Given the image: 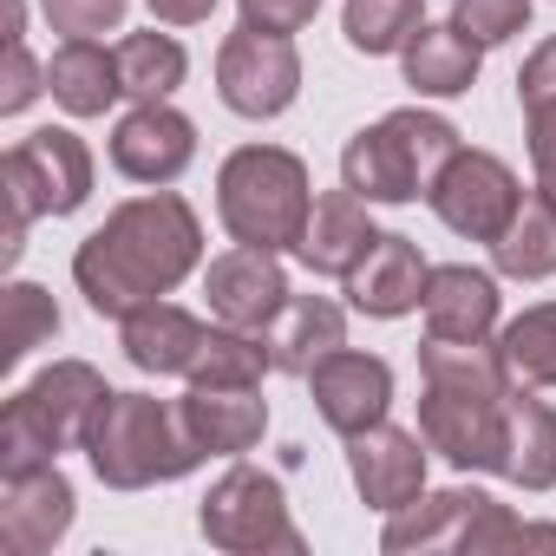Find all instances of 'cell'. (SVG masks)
<instances>
[{
  "instance_id": "5bb4252c",
  "label": "cell",
  "mask_w": 556,
  "mask_h": 556,
  "mask_svg": "<svg viewBox=\"0 0 556 556\" xmlns=\"http://www.w3.org/2000/svg\"><path fill=\"white\" fill-rule=\"evenodd\" d=\"M190 157H197V125L184 112H170L164 99L125 112L112 131V164L131 184H177L190 170Z\"/></svg>"
},
{
  "instance_id": "4dcf8cb0",
  "label": "cell",
  "mask_w": 556,
  "mask_h": 556,
  "mask_svg": "<svg viewBox=\"0 0 556 556\" xmlns=\"http://www.w3.org/2000/svg\"><path fill=\"white\" fill-rule=\"evenodd\" d=\"M262 367H268V341L249 334V328H210L197 367H190V387H262Z\"/></svg>"
},
{
  "instance_id": "e575fe53",
  "label": "cell",
  "mask_w": 556,
  "mask_h": 556,
  "mask_svg": "<svg viewBox=\"0 0 556 556\" xmlns=\"http://www.w3.org/2000/svg\"><path fill=\"white\" fill-rule=\"evenodd\" d=\"M47 92V73L34 66L27 40H8V60H0V112H27Z\"/></svg>"
},
{
  "instance_id": "d6986e66",
  "label": "cell",
  "mask_w": 556,
  "mask_h": 556,
  "mask_svg": "<svg viewBox=\"0 0 556 556\" xmlns=\"http://www.w3.org/2000/svg\"><path fill=\"white\" fill-rule=\"evenodd\" d=\"M419 308H426V334H439V341H484L497 328V282L484 268L452 262V268L426 275V302Z\"/></svg>"
},
{
  "instance_id": "9c48e42d",
  "label": "cell",
  "mask_w": 556,
  "mask_h": 556,
  "mask_svg": "<svg viewBox=\"0 0 556 556\" xmlns=\"http://www.w3.org/2000/svg\"><path fill=\"white\" fill-rule=\"evenodd\" d=\"M216 92L229 112L242 118H275L289 112L295 92H302V60H295V40L289 34H262V27H236L216 53Z\"/></svg>"
},
{
  "instance_id": "6da1fadb",
  "label": "cell",
  "mask_w": 556,
  "mask_h": 556,
  "mask_svg": "<svg viewBox=\"0 0 556 556\" xmlns=\"http://www.w3.org/2000/svg\"><path fill=\"white\" fill-rule=\"evenodd\" d=\"M203 255V229H197V210L170 190L157 197H131L118 203L73 255V282L79 295L92 302V315H112L125 321L131 308L170 295L184 275L197 268Z\"/></svg>"
},
{
  "instance_id": "1f68e13d",
  "label": "cell",
  "mask_w": 556,
  "mask_h": 556,
  "mask_svg": "<svg viewBox=\"0 0 556 556\" xmlns=\"http://www.w3.org/2000/svg\"><path fill=\"white\" fill-rule=\"evenodd\" d=\"M60 334V308H53V295L47 289H34V282H14L8 289V334H0V361L8 367H21L40 341H53Z\"/></svg>"
},
{
  "instance_id": "3957f363",
  "label": "cell",
  "mask_w": 556,
  "mask_h": 556,
  "mask_svg": "<svg viewBox=\"0 0 556 556\" xmlns=\"http://www.w3.org/2000/svg\"><path fill=\"white\" fill-rule=\"evenodd\" d=\"M86 458H92L99 484L144 491V484H170V478L197 471L203 445L190 439L177 406H164L151 393H112L86 432Z\"/></svg>"
},
{
  "instance_id": "4316f807",
  "label": "cell",
  "mask_w": 556,
  "mask_h": 556,
  "mask_svg": "<svg viewBox=\"0 0 556 556\" xmlns=\"http://www.w3.org/2000/svg\"><path fill=\"white\" fill-rule=\"evenodd\" d=\"M419 374H426V387L517 393V380H510V367H504V354H497L491 341H439V334H426V348H419Z\"/></svg>"
},
{
  "instance_id": "8d00e7d4",
  "label": "cell",
  "mask_w": 556,
  "mask_h": 556,
  "mask_svg": "<svg viewBox=\"0 0 556 556\" xmlns=\"http://www.w3.org/2000/svg\"><path fill=\"white\" fill-rule=\"evenodd\" d=\"M517 99H523V112L556 105V40H543V47L523 60V73H517Z\"/></svg>"
},
{
  "instance_id": "277c9868",
  "label": "cell",
  "mask_w": 556,
  "mask_h": 556,
  "mask_svg": "<svg viewBox=\"0 0 556 556\" xmlns=\"http://www.w3.org/2000/svg\"><path fill=\"white\" fill-rule=\"evenodd\" d=\"M105 400H112V387L86 361H53L47 374H34L8 400V413H0V471L47 465L66 445H86V432H92Z\"/></svg>"
},
{
  "instance_id": "44dd1931",
  "label": "cell",
  "mask_w": 556,
  "mask_h": 556,
  "mask_svg": "<svg viewBox=\"0 0 556 556\" xmlns=\"http://www.w3.org/2000/svg\"><path fill=\"white\" fill-rule=\"evenodd\" d=\"M203 341H210V328L197 315L170 308V302H144V308L125 315V361L138 374H184L190 380Z\"/></svg>"
},
{
  "instance_id": "d4e9b609",
  "label": "cell",
  "mask_w": 556,
  "mask_h": 556,
  "mask_svg": "<svg viewBox=\"0 0 556 556\" xmlns=\"http://www.w3.org/2000/svg\"><path fill=\"white\" fill-rule=\"evenodd\" d=\"M47 92L73 112V118H99L125 79H118V53H105L99 40H66L53 60H47Z\"/></svg>"
},
{
  "instance_id": "e0dca14e",
  "label": "cell",
  "mask_w": 556,
  "mask_h": 556,
  "mask_svg": "<svg viewBox=\"0 0 556 556\" xmlns=\"http://www.w3.org/2000/svg\"><path fill=\"white\" fill-rule=\"evenodd\" d=\"M426 255L406 242V236H380L354 268H348V302L374 321H400L426 302Z\"/></svg>"
},
{
  "instance_id": "5b68a950",
  "label": "cell",
  "mask_w": 556,
  "mask_h": 556,
  "mask_svg": "<svg viewBox=\"0 0 556 556\" xmlns=\"http://www.w3.org/2000/svg\"><path fill=\"white\" fill-rule=\"evenodd\" d=\"M458 151H465V144H458V131H452L439 112L406 105V112H387L374 131H361V138L341 151V177H348V190L367 197V203H413V197L432 190V177H439Z\"/></svg>"
},
{
  "instance_id": "ffe728a7",
  "label": "cell",
  "mask_w": 556,
  "mask_h": 556,
  "mask_svg": "<svg viewBox=\"0 0 556 556\" xmlns=\"http://www.w3.org/2000/svg\"><path fill=\"white\" fill-rule=\"evenodd\" d=\"M177 413H184L190 439L216 458H242L268 426V406L255 387H190V400H177Z\"/></svg>"
},
{
  "instance_id": "30bf717a",
  "label": "cell",
  "mask_w": 556,
  "mask_h": 556,
  "mask_svg": "<svg viewBox=\"0 0 556 556\" xmlns=\"http://www.w3.org/2000/svg\"><path fill=\"white\" fill-rule=\"evenodd\" d=\"M426 203H432L439 223L458 229L465 242H497L504 223L517 216L523 190H517V177H510L504 157H491V151H458V157L432 177Z\"/></svg>"
},
{
  "instance_id": "ac0fdd59",
  "label": "cell",
  "mask_w": 556,
  "mask_h": 556,
  "mask_svg": "<svg viewBox=\"0 0 556 556\" xmlns=\"http://www.w3.org/2000/svg\"><path fill=\"white\" fill-rule=\"evenodd\" d=\"M262 341H268V367H275V374L308 380L328 354L348 348V315H341L328 295H289V308L268 321Z\"/></svg>"
},
{
  "instance_id": "4fadbf2b",
  "label": "cell",
  "mask_w": 556,
  "mask_h": 556,
  "mask_svg": "<svg viewBox=\"0 0 556 556\" xmlns=\"http://www.w3.org/2000/svg\"><path fill=\"white\" fill-rule=\"evenodd\" d=\"M203 295H210V315L223 328H249V334H268V321L289 308V275L275 262V249H229L210 262L203 275Z\"/></svg>"
},
{
  "instance_id": "f1b7e54d",
  "label": "cell",
  "mask_w": 556,
  "mask_h": 556,
  "mask_svg": "<svg viewBox=\"0 0 556 556\" xmlns=\"http://www.w3.org/2000/svg\"><path fill=\"white\" fill-rule=\"evenodd\" d=\"M497 354H504V367H510L517 387H556V302L517 315L497 334Z\"/></svg>"
},
{
  "instance_id": "603a6c76",
  "label": "cell",
  "mask_w": 556,
  "mask_h": 556,
  "mask_svg": "<svg viewBox=\"0 0 556 556\" xmlns=\"http://www.w3.org/2000/svg\"><path fill=\"white\" fill-rule=\"evenodd\" d=\"M497 478H510L523 491L556 484V413L530 393L504 400V465H497Z\"/></svg>"
},
{
  "instance_id": "9a60e30c",
  "label": "cell",
  "mask_w": 556,
  "mask_h": 556,
  "mask_svg": "<svg viewBox=\"0 0 556 556\" xmlns=\"http://www.w3.org/2000/svg\"><path fill=\"white\" fill-rule=\"evenodd\" d=\"M308 380H315V406H321V419H328L341 439L380 426L387 406H393V367L374 361V354H348V348H341V354H328Z\"/></svg>"
},
{
  "instance_id": "ba28073f",
  "label": "cell",
  "mask_w": 556,
  "mask_h": 556,
  "mask_svg": "<svg viewBox=\"0 0 556 556\" xmlns=\"http://www.w3.org/2000/svg\"><path fill=\"white\" fill-rule=\"evenodd\" d=\"M203 536L216 549H236V556H255V549H282V556H302V530L289 523V497L268 471H223L203 497Z\"/></svg>"
},
{
  "instance_id": "836d02e7",
  "label": "cell",
  "mask_w": 556,
  "mask_h": 556,
  "mask_svg": "<svg viewBox=\"0 0 556 556\" xmlns=\"http://www.w3.org/2000/svg\"><path fill=\"white\" fill-rule=\"evenodd\" d=\"M40 8H47L53 34H66V40H99V34H118V21H125V0H40Z\"/></svg>"
},
{
  "instance_id": "f546056e",
  "label": "cell",
  "mask_w": 556,
  "mask_h": 556,
  "mask_svg": "<svg viewBox=\"0 0 556 556\" xmlns=\"http://www.w3.org/2000/svg\"><path fill=\"white\" fill-rule=\"evenodd\" d=\"M419 0H348V14H341V34L354 53L380 60V53H406V40L419 34Z\"/></svg>"
},
{
  "instance_id": "f35d334b",
  "label": "cell",
  "mask_w": 556,
  "mask_h": 556,
  "mask_svg": "<svg viewBox=\"0 0 556 556\" xmlns=\"http://www.w3.org/2000/svg\"><path fill=\"white\" fill-rule=\"evenodd\" d=\"M144 8H151L164 27H197V21L216 14V0H144Z\"/></svg>"
},
{
  "instance_id": "2e32d148",
  "label": "cell",
  "mask_w": 556,
  "mask_h": 556,
  "mask_svg": "<svg viewBox=\"0 0 556 556\" xmlns=\"http://www.w3.org/2000/svg\"><path fill=\"white\" fill-rule=\"evenodd\" d=\"M348 471L361 484V497L374 510H400L426 491V452H419V432H400V426H367L348 439Z\"/></svg>"
},
{
  "instance_id": "52a82bcc",
  "label": "cell",
  "mask_w": 556,
  "mask_h": 556,
  "mask_svg": "<svg viewBox=\"0 0 556 556\" xmlns=\"http://www.w3.org/2000/svg\"><path fill=\"white\" fill-rule=\"evenodd\" d=\"M0 184H8V242H0V262H21L34 216H73L92 197V151L60 125L27 131L8 151V164H0Z\"/></svg>"
},
{
  "instance_id": "cb8c5ba5",
  "label": "cell",
  "mask_w": 556,
  "mask_h": 556,
  "mask_svg": "<svg viewBox=\"0 0 556 556\" xmlns=\"http://www.w3.org/2000/svg\"><path fill=\"white\" fill-rule=\"evenodd\" d=\"M478 40H465L458 27H419L406 40V86L419 99H458L478 86Z\"/></svg>"
},
{
  "instance_id": "8fae6325",
  "label": "cell",
  "mask_w": 556,
  "mask_h": 556,
  "mask_svg": "<svg viewBox=\"0 0 556 556\" xmlns=\"http://www.w3.org/2000/svg\"><path fill=\"white\" fill-rule=\"evenodd\" d=\"M504 400L478 387H426L419 400V439L452 458L458 471H497L504 465Z\"/></svg>"
},
{
  "instance_id": "ab89813d",
  "label": "cell",
  "mask_w": 556,
  "mask_h": 556,
  "mask_svg": "<svg viewBox=\"0 0 556 556\" xmlns=\"http://www.w3.org/2000/svg\"><path fill=\"white\" fill-rule=\"evenodd\" d=\"M0 21H8V27H0V40H21L27 34V0H0Z\"/></svg>"
},
{
  "instance_id": "d6a6232c",
  "label": "cell",
  "mask_w": 556,
  "mask_h": 556,
  "mask_svg": "<svg viewBox=\"0 0 556 556\" xmlns=\"http://www.w3.org/2000/svg\"><path fill=\"white\" fill-rule=\"evenodd\" d=\"M452 27L478 47H504L530 27V0H452Z\"/></svg>"
},
{
  "instance_id": "83f0119b",
  "label": "cell",
  "mask_w": 556,
  "mask_h": 556,
  "mask_svg": "<svg viewBox=\"0 0 556 556\" xmlns=\"http://www.w3.org/2000/svg\"><path fill=\"white\" fill-rule=\"evenodd\" d=\"M184 73H190V60H184V47H177L170 34H131V40L118 47V79H125V92H131L138 105L170 99V92L184 86Z\"/></svg>"
},
{
  "instance_id": "74e56055",
  "label": "cell",
  "mask_w": 556,
  "mask_h": 556,
  "mask_svg": "<svg viewBox=\"0 0 556 556\" xmlns=\"http://www.w3.org/2000/svg\"><path fill=\"white\" fill-rule=\"evenodd\" d=\"M530 164H536V197L556 203V105L530 112Z\"/></svg>"
},
{
  "instance_id": "7402d4cb",
  "label": "cell",
  "mask_w": 556,
  "mask_h": 556,
  "mask_svg": "<svg viewBox=\"0 0 556 556\" xmlns=\"http://www.w3.org/2000/svg\"><path fill=\"white\" fill-rule=\"evenodd\" d=\"M374 242H380V229H374V216H367V197L334 190V197L315 203V216H308L295 255H302L315 275H341V282H348V268H354Z\"/></svg>"
},
{
  "instance_id": "7c38bea8",
  "label": "cell",
  "mask_w": 556,
  "mask_h": 556,
  "mask_svg": "<svg viewBox=\"0 0 556 556\" xmlns=\"http://www.w3.org/2000/svg\"><path fill=\"white\" fill-rule=\"evenodd\" d=\"M66 523H73V484L53 458L0 471V543L14 556H47L66 536Z\"/></svg>"
},
{
  "instance_id": "7a4b0ae2",
  "label": "cell",
  "mask_w": 556,
  "mask_h": 556,
  "mask_svg": "<svg viewBox=\"0 0 556 556\" xmlns=\"http://www.w3.org/2000/svg\"><path fill=\"white\" fill-rule=\"evenodd\" d=\"M216 216L249 249H302V229L315 216L308 164L275 144H242L216 170Z\"/></svg>"
},
{
  "instance_id": "484cf974",
  "label": "cell",
  "mask_w": 556,
  "mask_h": 556,
  "mask_svg": "<svg viewBox=\"0 0 556 556\" xmlns=\"http://www.w3.org/2000/svg\"><path fill=\"white\" fill-rule=\"evenodd\" d=\"M497 268L517 275V282H543V275H556V203L549 197H523L517 216L504 223V236L491 242Z\"/></svg>"
},
{
  "instance_id": "d590c367",
  "label": "cell",
  "mask_w": 556,
  "mask_h": 556,
  "mask_svg": "<svg viewBox=\"0 0 556 556\" xmlns=\"http://www.w3.org/2000/svg\"><path fill=\"white\" fill-rule=\"evenodd\" d=\"M321 14V0H242V21L262 34H302Z\"/></svg>"
},
{
  "instance_id": "8992f818",
  "label": "cell",
  "mask_w": 556,
  "mask_h": 556,
  "mask_svg": "<svg viewBox=\"0 0 556 556\" xmlns=\"http://www.w3.org/2000/svg\"><path fill=\"white\" fill-rule=\"evenodd\" d=\"M393 556H413V549H465V556H497V549H556V523H517L497 497L484 491H419L413 504L393 510L387 536H380Z\"/></svg>"
}]
</instances>
